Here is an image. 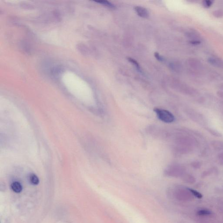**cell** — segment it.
<instances>
[{"label": "cell", "instance_id": "cell-1", "mask_svg": "<svg viewBox=\"0 0 223 223\" xmlns=\"http://www.w3.org/2000/svg\"><path fill=\"white\" fill-rule=\"evenodd\" d=\"M154 111L157 114L158 118L162 121L168 123L174 121V117L169 111L159 108L154 109Z\"/></svg>", "mask_w": 223, "mask_h": 223}, {"label": "cell", "instance_id": "cell-2", "mask_svg": "<svg viewBox=\"0 0 223 223\" xmlns=\"http://www.w3.org/2000/svg\"><path fill=\"white\" fill-rule=\"evenodd\" d=\"M135 11L137 15L143 18H147L149 17V12L147 9L140 6L135 7Z\"/></svg>", "mask_w": 223, "mask_h": 223}, {"label": "cell", "instance_id": "cell-3", "mask_svg": "<svg viewBox=\"0 0 223 223\" xmlns=\"http://www.w3.org/2000/svg\"><path fill=\"white\" fill-rule=\"evenodd\" d=\"M208 61L213 66L223 69V61L220 59L216 57H210L209 58Z\"/></svg>", "mask_w": 223, "mask_h": 223}, {"label": "cell", "instance_id": "cell-4", "mask_svg": "<svg viewBox=\"0 0 223 223\" xmlns=\"http://www.w3.org/2000/svg\"><path fill=\"white\" fill-rule=\"evenodd\" d=\"M10 188L15 193H20L22 190V186L21 183L18 181L14 182L10 185Z\"/></svg>", "mask_w": 223, "mask_h": 223}, {"label": "cell", "instance_id": "cell-5", "mask_svg": "<svg viewBox=\"0 0 223 223\" xmlns=\"http://www.w3.org/2000/svg\"><path fill=\"white\" fill-rule=\"evenodd\" d=\"M29 182L33 185H37L39 183V178L35 174H31L29 177Z\"/></svg>", "mask_w": 223, "mask_h": 223}, {"label": "cell", "instance_id": "cell-6", "mask_svg": "<svg viewBox=\"0 0 223 223\" xmlns=\"http://www.w3.org/2000/svg\"><path fill=\"white\" fill-rule=\"evenodd\" d=\"M97 2L101 4H103V5L106 6L108 7H109V8H115V6L114 4H111L110 2L108 1H96Z\"/></svg>", "mask_w": 223, "mask_h": 223}, {"label": "cell", "instance_id": "cell-7", "mask_svg": "<svg viewBox=\"0 0 223 223\" xmlns=\"http://www.w3.org/2000/svg\"><path fill=\"white\" fill-rule=\"evenodd\" d=\"M211 214V212L208 210H201L197 212V214L199 216H208Z\"/></svg>", "mask_w": 223, "mask_h": 223}, {"label": "cell", "instance_id": "cell-8", "mask_svg": "<svg viewBox=\"0 0 223 223\" xmlns=\"http://www.w3.org/2000/svg\"><path fill=\"white\" fill-rule=\"evenodd\" d=\"M188 190L192 193L193 196H195V197L198 198V199H201V198H202V195L197 190H194L192 189H188Z\"/></svg>", "mask_w": 223, "mask_h": 223}, {"label": "cell", "instance_id": "cell-9", "mask_svg": "<svg viewBox=\"0 0 223 223\" xmlns=\"http://www.w3.org/2000/svg\"><path fill=\"white\" fill-rule=\"evenodd\" d=\"M128 59V60L130 62L132 63L133 65H135V67L137 68V69L138 71H141L140 67V65H139V64L138 63L137 61L134 60V59H132L131 58H129Z\"/></svg>", "mask_w": 223, "mask_h": 223}, {"label": "cell", "instance_id": "cell-10", "mask_svg": "<svg viewBox=\"0 0 223 223\" xmlns=\"http://www.w3.org/2000/svg\"><path fill=\"white\" fill-rule=\"evenodd\" d=\"M212 4H213V2L210 0H205L203 1L202 3L203 6L205 8H209L212 5Z\"/></svg>", "mask_w": 223, "mask_h": 223}, {"label": "cell", "instance_id": "cell-11", "mask_svg": "<svg viewBox=\"0 0 223 223\" xmlns=\"http://www.w3.org/2000/svg\"><path fill=\"white\" fill-rule=\"evenodd\" d=\"M213 15L217 18H221L223 16V11L220 10H215L213 12Z\"/></svg>", "mask_w": 223, "mask_h": 223}, {"label": "cell", "instance_id": "cell-12", "mask_svg": "<svg viewBox=\"0 0 223 223\" xmlns=\"http://www.w3.org/2000/svg\"><path fill=\"white\" fill-rule=\"evenodd\" d=\"M201 164L199 162H194L192 164V166L195 168H199L201 167Z\"/></svg>", "mask_w": 223, "mask_h": 223}, {"label": "cell", "instance_id": "cell-13", "mask_svg": "<svg viewBox=\"0 0 223 223\" xmlns=\"http://www.w3.org/2000/svg\"><path fill=\"white\" fill-rule=\"evenodd\" d=\"M218 159H219V162L221 163V164H223V152L221 153L219 155Z\"/></svg>", "mask_w": 223, "mask_h": 223}, {"label": "cell", "instance_id": "cell-14", "mask_svg": "<svg viewBox=\"0 0 223 223\" xmlns=\"http://www.w3.org/2000/svg\"><path fill=\"white\" fill-rule=\"evenodd\" d=\"M155 56L158 60L161 61L163 60L162 57L161 56H160L159 54H158L157 52H156V53H155Z\"/></svg>", "mask_w": 223, "mask_h": 223}, {"label": "cell", "instance_id": "cell-15", "mask_svg": "<svg viewBox=\"0 0 223 223\" xmlns=\"http://www.w3.org/2000/svg\"><path fill=\"white\" fill-rule=\"evenodd\" d=\"M219 97H222V98H223V92H219Z\"/></svg>", "mask_w": 223, "mask_h": 223}]
</instances>
